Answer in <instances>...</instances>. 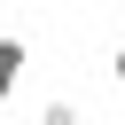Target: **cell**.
Returning <instances> with one entry per match:
<instances>
[{"mask_svg":"<svg viewBox=\"0 0 125 125\" xmlns=\"http://www.w3.org/2000/svg\"><path fill=\"white\" fill-rule=\"evenodd\" d=\"M23 62H31V47H23V39H0V102L16 94V78H23Z\"/></svg>","mask_w":125,"mask_h":125,"instance_id":"cell-1","label":"cell"},{"mask_svg":"<svg viewBox=\"0 0 125 125\" xmlns=\"http://www.w3.org/2000/svg\"><path fill=\"white\" fill-rule=\"evenodd\" d=\"M39 125H86V109H78V102H70V94H55V102H47V109H39Z\"/></svg>","mask_w":125,"mask_h":125,"instance_id":"cell-2","label":"cell"},{"mask_svg":"<svg viewBox=\"0 0 125 125\" xmlns=\"http://www.w3.org/2000/svg\"><path fill=\"white\" fill-rule=\"evenodd\" d=\"M109 78H117V86H125V47H117V55H109Z\"/></svg>","mask_w":125,"mask_h":125,"instance_id":"cell-3","label":"cell"}]
</instances>
